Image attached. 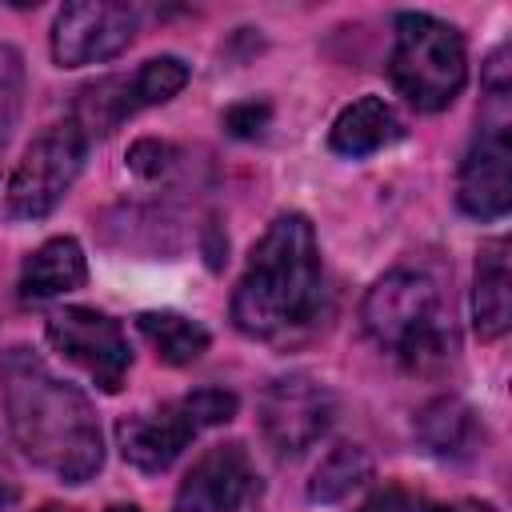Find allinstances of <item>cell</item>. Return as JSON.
I'll return each instance as SVG.
<instances>
[{
    "mask_svg": "<svg viewBox=\"0 0 512 512\" xmlns=\"http://www.w3.org/2000/svg\"><path fill=\"white\" fill-rule=\"evenodd\" d=\"M0 392L20 452L64 484H84L104 464V440L88 396L56 376L32 348L0 356Z\"/></svg>",
    "mask_w": 512,
    "mask_h": 512,
    "instance_id": "6da1fadb",
    "label": "cell"
},
{
    "mask_svg": "<svg viewBox=\"0 0 512 512\" xmlns=\"http://www.w3.org/2000/svg\"><path fill=\"white\" fill-rule=\"evenodd\" d=\"M320 304V248L308 216L284 212L268 224L232 292V324L248 336H276L312 320Z\"/></svg>",
    "mask_w": 512,
    "mask_h": 512,
    "instance_id": "7a4b0ae2",
    "label": "cell"
},
{
    "mask_svg": "<svg viewBox=\"0 0 512 512\" xmlns=\"http://www.w3.org/2000/svg\"><path fill=\"white\" fill-rule=\"evenodd\" d=\"M360 320L376 344L396 348V356L416 372L448 360L452 332L440 324V292L424 272L396 268L380 276L360 304Z\"/></svg>",
    "mask_w": 512,
    "mask_h": 512,
    "instance_id": "3957f363",
    "label": "cell"
},
{
    "mask_svg": "<svg viewBox=\"0 0 512 512\" xmlns=\"http://www.w3.org/2000/svg\"><path fill=\"white\" fill-rule=\"evenodd\" d=\"M388 72L412 108L440 112L460 96L468 80L464 36L428 12H400Z\"/></svg>",
    "mask_w": 512,
    "mask_h": 512,
    "instance_id": "277c9868",
    "label": "cell"
},
{
    "mask_svg": "<svg viewBox=\"0 0 512 512\" xmlns=\"http://www.w3.org/2000/svg\"><path fill=\"white\" fill-rule=\"evenodd\" d=\"M488 112L460 164L456 200L476 220H500L512 208V140H508V88H484Z\"/></svg>",
    "mask_w": 512,
    "mask_h": 512,
    "instance_id": "5b68a950",
    "label": "cell"
},
{
    "mask_svg": "<svg viewBox=\"0 0 512 512\" xmlns=\"http://www.w3.org/2000/svg\"><path fill=\"white\" fill-rule=\"evenodd\" d=\"M84 152L88 144L72 124H52L48 132H40L8 180V216L12 220L48 216L80 176Z\"/></svg>",
    "mask_w": 512,
    "mask_h": 512,
    "instance_id": "8992f818",
    "label": "cell"
},
{
    "mask_svg": "<svg viewBox=\"0 0 512 512\" xmlns=\"http://www.w3.org/2000/svg\"><path fill=\"white\" fill-rule=\"evenodd\" d=\"M48 340L60 356H68L76 368H84L96 388H104V392L124 388L132 352H128L124 328L112 316H104L96 308H60L48 316Z\"/></svg>",
    "mask_w": 512,
    "mask_h": 512,
    "instance_id": "52a82bcc",
    "label": "cell"
},
{
    "mask_svg": "<svg viewBox=\"0 0 512 512\" xmlns=\"http://www.w3.org/2000/svg\"><path fill=\"white\" fill-rule=\"evenodd\" d=\"M136 36V12L112 0H72L52 20V60L84 68L120 56Z\"/></svg>",
    "mask_w": 512,
    "mask_h": 512,
    "instance_id": "ba28073f",
    "label": "cell"
},
{
    "mask_svg": "<svg viewBox=\"0 0 512 512\" xmlns=\"http://www.w3.org/2000/svg\"><path fill=\"white\" fill-rule=\"evenodd\" d=\"M332 416L336 400L312 376H284L260 396V428L280 456H300L304 448H312L328 432Z\"/></svg>",
    "mask_w": 512,
    "mask_h": 512,
    "instance_id": "9c48e42d",
    "label": "cell"
},
{
    "mask_svg": "<svg viewBox=\"0 0 512 512\" xmlns=\"http://www.w3.org/2000/svg\"><path fill=\"white\" fill-rule=\"evenodd\" d=\"M200 428L192 424V416L184 412V404H164L160 412H140V416H124L116 424V444L124 452V460L140 472H164L172 468V460L188 448V440Z\"/></svg>",
    "mask_w": 512,
    "mask_h": 512,
    "instance_id": "30bf717a",
    "label": "cell"
},
{
    "mask_svg": "<svg viewBox=\"0 0 512 512\" xmlns=\"http://www.w3.org/2000/svg\"><path fill=\"white\" fill-rule=\"evenodd\" d=\"M248 488V456L240 444L208 448L184 476L172 512H236Z\"/></svg>",
    "mask_w": 512,
    "mask_h": 512,
    "instance_id": "8fae6325",
    "label": "cell"
},
{
    "mask_svg": "<svg viewBox=\"0 0 512 512\" xmlns=\"http://www.w3.org/2000/svg\"><path fill=\"white\" fill-rule=\"evenodd\" d=\"M472 320L480 340H500L512 324V272H508V240H488L476 256V288H472Z\"/></svg>",
    "mask_w": 512,
    "mask_h": 512,
    "instance_id": "7c38bea8",
    "label": "cell"
},
{
    "mask_svg": "<svg viewBox=\"0 0 512 512\" xmlns=\"http://www.w3.org/2000/svg\"><path fill=\"white\" fill-rule=\"evenodd\" d=\"M88 280V260L84 248L72 236H52L44 240L20 268V296L24 300H48L80 288Z\"/></svg>",
    "mask_w": 512,
    "mask_h": 512,
    "instance_id": "4fadbf2b",
    "label": "cell"
},
{
    "mask_svg": "<svg viewBox=\"0 0 512 512\" xmlns=\"http://www.w3.org/2000/svg\"><path fill=\"white\" fill-rule=\"evenodd\" d=\"M396 136H400V120H396L392 104H384L380 96H360L336 116L328 144H332V152L360 160V156L388 148Z\"/></svg>",
    "mask_w": 512,
    "mask_h": 512,
    "instance_id": "5bb4252c",
    "label": "cell"
},
{
    "mask_svg": "<svg viewBox=\"0 0 512 512\" xmlns=\"http://www.w3.org/2000/svg\"><path fill=\"white\" fill-rule=\"evenodd\" d=\"M132 112H136L132 80L128 76H100V80H92L76 92L68 124L84 136V144H92V140L108 136L112 128H120Z\"/></svg>",
    "mask_w": 512,
    "mask_h": 512,
    "instance_id": "9a60e30c",
    "label": "cell"
},
{
    "mask_svg": "<svg viewBox=\"0 0 512 512\" xmlns=\"http://www.w3.org/2000/svg\"><path fill=\"white\" fill-rule=\"evenodd\" d=\"M416 440L440 456V460H464L472 456V444H476V416L464 400L456 396H440L432 404H424L416 412Z\"/></svg>",
    "mask_w": 512,
    "mask_h": 512,
    "instance_id": "2e32d148",
    "label": "cell"
},
{
    "mask_svg": "<svg viewBox=\"0 0 512 512\" xmlns=\"http://www.w3.org/2000/svg\"><path fill=\"white\" fill-rule=\"evenodd\" d=\"M136 328L152 344V352L172 368H184V364L200 360L208 352V340H212L204 324H196L180 312H140Z\"/></svg>",
    "mask_w": 512,
    "mask_h": 512,
    "instance_id": "e0dca14e",
    "label": "cell"
},
{
    "mask_svg": "<svg viewBox=\"0 0 512 512\" xmlns=\"http://www.w3.org/2000/svg\"><path fill=\"white\" fill-rule=\"evenodd\" d=\"M368 476H372V456H368V448H360V444H336V448L316 464V472H312V480H308V500H316V504H336V500H344L352 488H360Z\"/></svg>",
    "mask_w": 512,
    "mask_h": 512,
    "instance_id": "ac0fdd59",
    "label": "cell"
},
{
    "mask_svg": "<svg viewBox=\"0 0 512 512\" xmlns=\"http://www.w3.org/2000/svg\"><path fill=\"white\" fill-rule=\"evenodd\" d=\"M184 84H188V64H184L180 56H156V60L140 64V72L132 76L136 108H144V104H164V100H172Z\"/></svg>",
    "mask_w": 512,
    "mask_h": 512,
    "instance_id": "d6986e66",
    "label": "cell"
},
{
    "mask_svg": "<svg viewBox=\"0 0 512 512\" xmlns=\"http://www.w3.org/2000/svg\"><path fill=\"white\" fill-rule=\"evenodd\" d=\"M180 404H184V412L192 416L196 428L228 424V420L236 416V408H240L236 392H228V388H196V392H188Z\"/></svg>",
    "mask_w": 512,
    "mask_h": 512,
    "instance_id": "ffe728a7",
    "label": "cell"
},
{
    "mask_svg": "<svg viewBox=\"0 0 512 512\" xmlns=\"http://www.w3.org/2000/svg\"><path fill=\"white\" fill-rule=\"evenodd\" d=\"M268 120H272V108L264 100H244V104H232L224 112V128L240 140H256L268 128Z\"/></svg>",
    "mask_w": 512,
    "mask_h": 512,
    "instance_id": "44dd1931",
    "label": "cell"
},
{
    "mask_svg": "<svg viewBox=\"0 0 512 512\" xmlns=\"http://www.w3.org/2000/svg\"><path fill=\"white\" fill-rule=\"evenodd\" d=\"M172 144H164V140H136L132 144V152H128V164H132V172H140V176H160V172H168V164H172Z\"/></svg>",
    "mask_w": 512,
    "mask_h": 512,
    "instance_id": "7402d4cb",
    "label": "cell"
},
{
    "mask_svg": "<svg viewBox=\"0 0 512 512\" xmlns=\"http://www.w3.org/2000/svg\"><path fill=\"white\" fill-rule=\"evenodd\" d=\"M360 512H420V500L408 496L404 488H380L360 504Z\"/></svg>",
    "mask_w": 512,
    "mask_h": 512,
    "instance_id": "603a6c76",
    "label": "cell"
},
{
    "mask_svg": "<svg viewBox=\"0 0 512 512\" xmlns=\"http://www.w3.org/2000/svg\"><path fill=\"white\" fill-rule=\"evenodd\" d=\"M420 512H496V508L484 504V500H456L448 508H420Z\"/></svg>",
    "mask_w": 512,
    "mask_h": 512,
    "instance_id": "cb8c5ba5",
    "label": "cell"
},
{
    "mask_svg": "<svg viewBox=\"0 0 512 512\" xmlns=\"http://www.w3.org/2000/svg\"><path fill=\"white\" fill-rule=\"evenodd\" d=\"M36 512H80V508H64V504H44V508H36Z\"/></svg>",
    "mask_w": 512,
    "mask_h": 512,
    "instance_id": "d4e9b609",
    "label": "cell"
},
{
    "mask_svg": "<svg viewBox=\"0 0 512 512\" xmlns=\"http://www.w3.org/2000/svg\"><path fill=\"white\" fill-rule=\"evenodd\" d=\"M108 512H140V508H136V504H112Z\"/></svg>",
    "mask_w": 512,
    "mask_h": 512,
    "instance_id": "484cf974",
    "label": "cell"
},
{
    "mask_svg": "<svg viewBox=\"0 0 512 512\" xmlns=\"http://www.w3.org/2000/svg\"><path fill=\"white\" fill-rule=\"evenodd\" d=\"M8 500H12V492H8V488H4V484H0V508H4V504H8Z\"/></svg>",
    "mask_w": 512,
    "mask_h": 512,
    "instance_id": "4316f807",
    "label": "cell"
}]
</instances>
